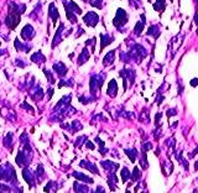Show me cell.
Instances as JSON below:
<instances>
[{"mask_svg": "<svg viewBox=\"0 0 198 193\" xmlns=\"http://www.w3.org/2000/svg\"><path fill=\"white\" fill-rule=\"evenodd\" d=\"M128 19L129 17H128L127 11H125L124 9H118L117 16L114 17V20H113V25L117 29H122V26H124L125 24L128 22Z\"/></svg>", "mask_w": 198, "mask_h": 193, "instance_id": "cell-1", "label": "cell"}, {"mask_svg": "<svg viewBox=\"0 0 198 193\" xmlns=\"http://www.w3.org/2000/svg\"><path fill=\"white\" fill-rule=\"evenodd\" d=\"M98 19H99L98 15L92 11V13H88L84 16V19H83V20H84V22L87 24L88 26H95V25H97V22H98Z\"/></svg>", "mask_w": 198, "mask_h": 193, "instance_id": "cell-2", "label": "cell"}, {"mask_svg": "<svg viewBox=\"0 0 198 193\" xmlns=\"http://www.w3.org/2000/svg\"><path fill=\"white\" fill-rule=\"evenodd\" d=\"M34 35H35V34H34V29L30 26V25H26L25 27L22 29V31H21V36H22L24 40H30Z\"/></svg>", "mask_w": 198, "mask_h": 193, "instance_id": "cell-3", "label": "cell"}, {"mask_svg": "<svg viewBox=\"0 0 198 193\" xmlns=\"http://www.w3.org/2000/svg\"><path fill=\"white\" fill-rule=\"evenodd\" d=\"M117 92H118V84L115 82V79H112L109 82V87H108V95H110L112 98L117 95Z\"/></svg>", "mask_w": 198, "mask_h": 193, "instance_id": "cell-4", "label": "cell"}, {"mask_svg": "<svg viewBox=\"0 0 198 193\" xmlns=\"http://www.w3.org/2000/svg\"><path fill=\"white\" fill-rule=\"evenodd\" d=\"M53 69H55L59 76H64L66 73H67V68H66V66H64L62 62L56 63L55 66H53Z\"/></svg>", "mask_w": 198, "mask_h": 193, "instance_id": "cell-5", "label": "cell"}, {"mask_svg": "<svg viewBox=\"0 0 198 193\" xmlns=\"http://www.w3.org/2000/svg\"><path fill=\"white\" fill-rule=\"evenodd\" d=\"M100 39H102V45H100V51L108 45L112 44V41L114 40L113 37H110L109 35H100Z\"/></svg>", "mask_w": 198, "mask_h": 193, "instance_id": "cell-6", "label": "cell"}, {"mask_svg": "<svg viewBox=\"0 0 198 193\" xmlns=\"http://www.w3.org/2000/svg\"><path fill=\"white\" fill-rule=\"evenodd\" d=\"M141 16H142V21H139L134 27V32L137 35H140L142 32V29L145 26V15H141Z\"/></svg>", "mask_w": 198, "mask_h": 193, "instance_id": "cell-7", "label": "cell"}, {"mask_svg": "<svg viewBox=\"0 0 198 193\" xmlns=\"http://www.w3.org/2000/svg\"><path fill=\"white\" fill-rule=\"evenodd\" d=\"M31 59H32L34 62H36V63H41V62H45V61H46L45 56H44L41 52H36L35 55H32V56H31Z\"/></svg>", "mask_w": 198, "mask_h": 193, "instance_id": "cell-8", "label": "cell"}, {"mask_svg": "<svg viewBox=\"0 0 198 193\" xmlns=\"http://www.w3.org/2000/svg\"><path fill=\"white\" fill-rule=\"evenodd\" d=\"M114 56H115V51H110L108 55L104 57V59H103V62H104V66H108L109 63H113V61H114Z\"/></svg>", "mask_w": 198, "mask_h": 193, "instance_id": "cell-9", "label": "cell"}, {"mask_svg": "<svg viewBox=\"0 0 198 193\" xmlns=\"http://www.w3.org/2000/svg\"><path fill=\"white\" fill-rule=\"evenodd\" d=\"M79 166L81 167H87L88 168V170L89 171H91V172H93V173H95V174H99V172H98V170H97V168H95V166L92 164H87V162H84V161H82L81 162V164H79Z\"/></svg>", "mask_w": 198, "mask_h": 193, "instance_id": "cell-10", "label": "cell"}, {"mask_svg": "<svg viewBox=\"0 0 198 193\" xmlns=\"http://www.w3.org/2000/svg\"><path fill=\"white\" fill-rule=\"evenodd\" d=\"M166 6L165 0H156V4H154V9L156 11H164Z\"/></svg>", "mask_w": 198, "mask_h": 193, "instance_id": "cell-11", "label": "cell"}, {"mask_svg": "<svg viewBox=\"0 0 198 193\" xmlns=\"http://www.w3.org/2000/svg\"><path fill=\"white\" fill-rule=\"evenodd\" d=\"M147 35H151V36H154L155 39H157L159 36H160V30H159V27L157 26H151V27H149V30H147Z\"/></svg>", "mask_w": 198, "mask_h": 193, "instance_id": "cell-12", "label": "cell"}, {"mask_svg": "<svg viewBox=\"0 0 198 193\" xmlns=\"http://www.w3.org/2000/svg\"><path fill=\"white\" fill-rule=\"evenodd\" d=\"M89 58V53L87 51V48H84L83 50V52L81 53V56H79V59H78V64H83V63H86V61Z\"/></svg>", "mask_w": 198, "mask_h": 193, "instance_id": "cell-13", "label": "cell"}, {"mask_svg": "<svg viewBox=\"0 0 198 193\" xmlns=\"http://www.w3.org/2000/svg\"><path fill=\"white\" fill-rule=\"evenodd\" d=\"M73 176L76 177V178H78V179H84L83 182H87V183H93V179L92 178H89V177H87V176H84L83 173H78V172H74L73 173Z\"/></svg>", "mask_w": 198, "mask_h": 193, "instance_id": "cell-14", "label": "cell"}, {"mask_svg": "<svg viewBox=\"0 0 198 193\" xmlns=\"http://www.w3.org/2000/svg\"><path fill=\"white\" fill-rule=\"evenodd\" d=\"M125 154L129 156V159H130L131 162H135V159H136V156H137L139 152H137L135 149H133V150H125Z\"/></svg>", "mask_w": 198, "mask_h": 193, "instance_id": "cell-15", "label": "cell"}, {"mask_svg": "<svg viewBox=\"0 0 198 193\" xmlns=\"http://www.w3.org/2000/svg\"><path fill=\"white\" fill-rule=\"evenodd\" d=\"M140 177H141V172L139 170V167H135L133 171V174H131V179H133V182H137Z\"/></svg>", "mask_w": 198, "mask_h": 193, "instance_id": "cell-16", "label": "cell"}, {"mask_svg": "<svg viewBox=\"0 0 198 193\" xmlns=\"http://www.w3.org/2000/svg\"><path fill=\"white\" fill-rule=\"evenodd\" d=\"M120 174H122V179H123V182H124V183L127 182L129 177H131V173H130V171L128 170L127 167H124V168H123L122 172H120Z\"/></svg>", "mask_w": 198, "mask_h": 193, "instance_id": "cell-17", "label": "cell"}, {"mask_svg": "<svg viewBox=\"0 0 198 193\" xmlns=\"http://www.w3.org/2000/svg\"><path fill=\"white\" fill-rule=\"evenodd\" d=\"M189 84H191L192 87H197L198 86V78H193V79L189 82Z\"/></svg>", "mask_w": 198, "mask_h": 193, "instance_id": "cell-18", "label": "cell"}, {"mask_svg": "<svg viewBox=\"0 0 198 193\" xmlns=\"http://www.w3.org/2000/svg\"><path fill=\"white\" fill-rule=\"evenodd\" d=\"M79 189H84V192H87V188H86V187H83V186H81ZM74 191H78V183L77 182L74 183Z\"/></svg>", "mask_w": 198, "mask_h": 193, "instance_id": "cell-19", "label": "cell"}, {"mask_svg": "<svg viewBox=\"0 0 198 193\" xmlns=\"http://www.w3.org/2000/svg\"><path fill=\"white\" fill-rule=\"evenodd\" d=\"M87 147H88V149H91V150H93V149H94V144H92L91 141L87 142Z\"/></svg>", "mask_w": 198, "mask_h": 193, "instance_id": "cell-20", "label": "cell"}, {"mask_svg": "<svg viewBox=\"0 0 198 193\" xmlns=\"http://www.w3.org/2000/svg\"><path fill=\"white\" fill-rule=\"evenodd\" d=\"M194 170H196V171H198V160L196 161V164H194Z\"/></svg>", "mask_w": 198, "mask_h": 193, "instance_id": "cell-21", "label": "cell"}, {"mask_svg": "<svg viewBox=\"0 0 198 193\" xmlns=\"http://www.w3.org/2000/svg\"><path fill=\"white\" fill-rule=\"evenodd\" d=\"M194 22L198 25V14H196V16H194Z\"/></svg>", "mask_w": 198, "mask_h": 193, "instance_id": "cell-22", "label": "cell"}, {"mask_svg": "<svg viewBox=\"0 0 198 193\" xmlns=\"http://www.w3.org/2000/svg\"><path fill=\"white\" fill-rule=\"evenodd\" d=\"M150 1H151V0H149V3H150Z\"/></svg>", "mask_w": 198, "mask_h": 193, "instance_id": "cell-23", "label": "cell"}, {"mask_svg": "<svg viewBox=\"0 0 198 193\" xmlns=\"http://www.w3.org/2000/svg\"><path fill=\"white\" fill-rule=\"evenodd\" d=\"M171 1H172V0H171Z\"/></svg>", "mask_w": 198, "mask_h": 193, "instance_id": "cell-24", "label": "cell"}]
</instances>
